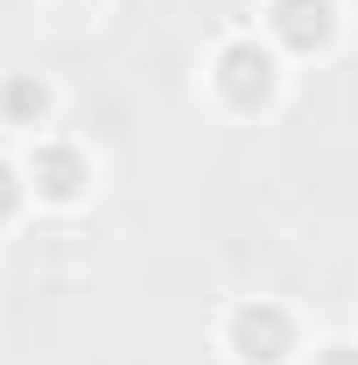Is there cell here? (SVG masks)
Instances as JSON below:
<instances>
[{
	"instance_id": "1",
	"label": "cell",
	"mask_w": 358,
	"mask_h": 365,
	"mask_svg": "<svg viewBox=\"0 0 358 365\" xmlns=\"http://www.w3.org/2000/svg\"><path fill=\"white\" fill-rule=\"evenodd\" d=\"M211 85L232 113H267L281 98V49L260 43V36H232L211 56Z\"/></svg>"
},
{
	"instance_id": "2",
	"label": "cell",
	"mask_w": 358,
	"mask_h": 365,
	"mask_svg": "<svg viewBox=\"0 0 358 365\" xmlns=\"http://www.w3.org/2000/svg\"><path fill=\"white\" fill-rule=\"evenodd\" d=\"M225 351H232V365H288L295 359V309L274 295L239 302L225 317Z\"/></svg>"
},
{
	"instance_id": "3",
	"label": "cell",
	"mask_w": 358,
	"mask_h": 365,
	"mask_svg": "<svg viewBox=\"0 0 358 365\" xmlns=\"http://www.w3.org/2000/svg\"><path fill=\"white\" fill-rule=\"evenodd\" d=\"M21 176H29V197H36V204L78 211V204L91 197V155L78 148V140H63V134H43L36 148H29Z\"/></svg>"
},
{
	"instance_id": "4",
	"label": "cell",
	"mask_w": 358,
	"mask_h": 365,
	"mask_svg": "<svg viewBox=\"0 0 358 365\" xmlns=\"http://www.w3.org/2000/svg\"><path fill=\"white\" fill-rule=\"evenodd\" d=\"M260 29L288 56H323L337 43V0H267L260 7Z\"/></svg>"
},
{
	"instance_id": "5",
	"label": "cell",
	"mask_w": 358,
	"mask_h": 365,
	"mask_svg": "<svg viewBox=\"0 0 358 365\" xmlns=\"http://www.w3.org/2000/svg\"><path fill=\"white\" fill-rule=\"evenodd\" d=\"M49 113H56L49 78H36V71H7V78H0V127L36 134V127H49Z\"/></svg>"
},
{
	"instance_id": "6",
	"label": "cell",
	"mask_w": 358,
	"mask_h": 365,
	"mask_svg": "<svg viewBox=\"0 0 358 365\" xmlns=\"http://www.w3.org/2000/svg\"><path fill=\"white\" fill-rule=\"evenodd\" d=\"M21 204H29V176H21L14 162H0V225H14Z\"/></svg>"
},
{
	"instance_id": "7",
	"label": "cell",
	"mask_w": 358,
	"mask_h": 365,
	"mask_svg": "<svg viewBox=\"0 0 358 365\" xmlns=\"http://www.w3.org/2000/svg\"><path fill=\"white\" fill-rule=\"evenodd\" d=\"M316 365H358V344H323Z\"/></svg>"
}]
</instances>
